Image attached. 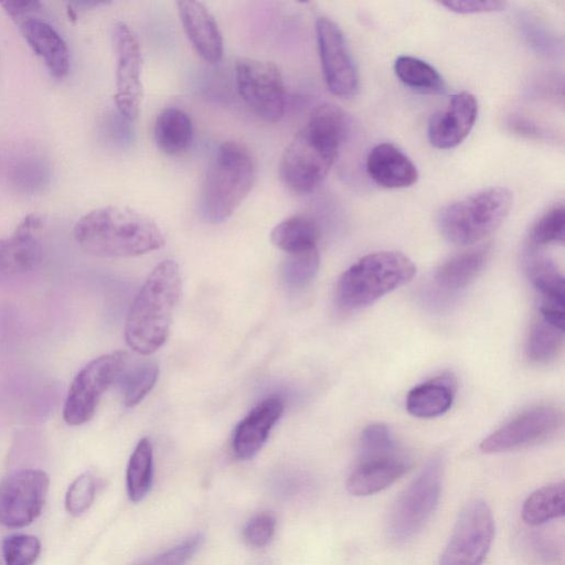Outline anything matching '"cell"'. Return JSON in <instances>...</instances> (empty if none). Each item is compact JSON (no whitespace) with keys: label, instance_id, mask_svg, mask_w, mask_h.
Listing matches in <instances>:
<instances>
[{"label":"cell","instance_id":"obj_26","mask_svg":"<svg viewBox=\"0 0 565 565\" xmlns=\"http://www.w3.org/2000/svg\"><path fill=\"white\" fill-rule=\"evenodd\" d=\"M319 228L306 214H296L278 223L270 233L271 243L287 254L317 248Z\"/></svg>","mask_w":565,"mask_h":565},{"label":"cell","instance_id":"obj_14","mask_svg":"<svg viewBox=\"0 0 565 565\" xmlns=\"http://www.w3.org/2000/svg\"><path fill=\"white\" fill-rule=\"evenodd\" d=\"M316 34L328 89L340 98H352L359 89V74L342 30L334 21L321 17L316 22Z\"/></svg>","mask_w":565,"mask_h":565},{"label":"cell","instance_id":"obj_34","mask_svg":"<svg viewBox=\"0 0 565 565\" xmlns=\"http://www.w3.org/2000/svg\"><path fill=\"white\" fill-rule=\"evenodd\" d=\"M41 552L38 537L29 534H13L2 541L6 565H33Z\"/></svg>","mask_w":565,"mask_h":565},{"label":"cell","instance_id":"obj_12","mask_svg":"<svg viewBox=\"0 0 565 565\" xmlns=\"http://www.w3.org/2000/svg\"><path fill=\"white\" fill-rule=\"evenodd\" d=\"M50 479L40 469H22L0 480V524L23 527L41 513Z\"/></svg>","mask_w":565,"mask_h":565},{"label":"cell","instance_id":"obj_41","mask_svg":"<svg viewBox=\"0 0 565 565\" xmlns=\"http://www.w3.org/2000/svg\"><path fill=\"white\" fill-rule=\"evenodd\" d=\"M0 6L12 18H20L22 15L36 12L41 9L42 4L39 1L15 0V1H1Z\"/></svg>","mask_w":565,"mask_h":565},{"label":"cell","instance_id":"obj_4","mask_svg":"<svg viewBox=\"0 0 565 565\" xmlns=\"http://www.w3.org/2000/svg\"><path fill=\"white\" fill-rule=\"evenodd\" d=\"M254 159L246 147L225 141L215 150L204 178L201 211L210 223L226 221L250 192L255 181Z\"/></svg>","mask_w":565,"mask_h":565},{"label":"cell","instance_id":"obj_2","mask_svg":"<svg viewBox=\"0 0 565 565\" xmlns=\"http://www.w3.org/2000/svg\"><path fill=\"white\" fill-rule=\"evenodd\" d=\"M73 237L86 253L103 258L132 257L160 249L166 242L148 215L119 205L89 211L74 225Z\"/></svg>","mask_w":565,"mask_h":565},{"label":"cell","instance_id":"obj_1","mask_svg":"<svg viewBox=\"0 0 565 565\" xmlns=\"http://www.w3.org/2000/svg\"><path fill=\"white\" fill-rule=\"evenodd\" d=\"M348 132V116L340 107L316 106L281 154L279 175L284 184L298 194L318 188L335 162Z\"/></svg>","mask_w":565,"mask_h":565},{"label":"cell","instance_id":"obj_20","mask_svg":"<svg viewBox=\"0 0 565 565\" xmlns=\"http://www.w3.org/2000/svg\"><path fill=\"white\" fill-rule=\"evenodd\" d=\"M284 401L269 396L259 402L235 427L233 451L239 459L254 457L266 443L271 428L284 412Z\"/></svg>","mask_w":565,"mask_h":565},{"label":"cell","instance_id":"obj_31","mask_svg":"<svg viewBox=\"0 0 565 565\" xmlns=\"http://www.w3.org/2000/svg\"><path fill=\"white\" fill-rule=\"evenodd\" d=\"M394 71L406 86L423 93H439L444 89V79L438 71L427 62L409 56H398Z\"/></svg>","mask_w":565,"mask_h":565},{"label":"cell","instance_id":"obj_9","mask_svg":"<svg viewBox=\"0 0 565 565\" xmlns=\"http://www.w3.org/2000/svg\"><path fill=\"white\" fill-rule=\"evenodd\" d=\"M235 82L241 98L258 118L267 122L282 118L286 88L275 63L242 57L235 64Z\"/></svg>","mask_w":565,"mask_h":565},{"label":"cell","instance_id":"obj_16","mask_svg":"<svg viewBox=\"0 0 565 565\" xmlns=\"http://www.w3.org/2000/svg\"><path fill=\"white\" fill-rule=\"evenodd\" d=\"M489 255L490 246L481 245L450 257L436 269L433 284L423 294L424 301L437 309L450 305L482 270Z\"/></svg>","mask_w":565,"mask_h":565},{"label":"cell","instance_id":"obj_33","mask_svg":"<svg viewBox=\"0 0 565 565\" xmlns=\"http://www.w3.org/2000/svg\"><path fill=\"white\" fill-rule=\"evenodd\" d=\"M319 268V252L317 248L287 254L281 265V278L290 288L307 286L316 276Z\"/></svg>","mask_w":565,"mask_h":565},{"label":"cell","instance_id":"obj_29","mask_svg":"<svg viewBox=\"0 0 565 565\" xmlns=\"http://www.w3.org/2000/svg\"><path fill=\"white\" fill-rule=\"evenodd\" d=\"M158 375L159 367L152 360L139 361L128 366L126 363L117 379L125 405L134 407L139 404L154 386Z\"/></svg>","mask_w":565,"mask_h":565},{"label":"cell","instance_id":"obj_7","mask_svg":"<svg viewBox=\"0 0 565 565\" xmlns=\"http://www.w3.org/2000/svg\"><path fill=\"white\" fill-rule=\"evenodd\" d=\"M443 475V456L435 455L398 495L386 521V533L391 541L405 543L424 527L438 504Z\"/></svg>","mask_w":565,"mask_h":565},{"label":"cell","instance_id":"obj_22","mask_svg":"<svg viewBox=\"0 0 565 565\" xmlns=\"http://www.w3.org/2000/svg\"><path fill=\"white\" fill-rule=\"evenodd\" d=\"M20 31L33 52L43 60L53 77L63 78L68 74L71 65L68 47L52 25L36 18H28L21 22Z\"/></svg>","mask_w":565,"mask_h":565},{"label":"cell","instance_id":"obj_15","mask_svg":"<svg viewBox=\"0 0 565 565\" xmlns=\"http://www.w3.org/2000/svg\"><path fill=\"white\" fill-rule=\"evenodd\" d=\"M411 465L409 457L397 444L386 448L359 449L347 479V490L355 497L377 493L399 479Z\"/></svg>","mask_w":565,"mask_h":565},{"label":"cell","instance_id":"obj_40","mask_svg":"<svg viewBox=\"0 0 565 565\" xmlns=\"http://www.w3.org/2000/svg\"><path fill=\"white\" fill-rule=\"evenodd\" d=\"M507 125L512 132L523 137L534 139L550 138L548 132L542 126L522 116H511L508 119Z\"/></svg>","mask_w":565,"mask_h":565},{"label":"cell","instance_id":"obj_38","mask_svg":"<svg viewBox=\"0 0 565 565\" xmlns=\"http://www.w3.org/2000/svg\"><path fill=\"white\" fill-rule=\"evenodd\" d=\"M312 488L311 479L301 473H287L274 482V491L284 499H298L307 495Z\"/></svg>","mask_w":565,"mask_h":565},{"label":"cell","instance_id":"obj_13","mask_svg":"<svg viewBox=\"0 0 565 565\" xmlns=\"http://www.w3.org/2000/svg\"><path fill=\"white\" fill-rule=\"evenodd\" d=\"M563 415L551 405L531 407L507 422L480 444L484 454H497L534 446L561 429Z\"/></svg>","mask_w":565,"mask_h":565},{"label":"cell","instance_id":"obj_27","mask_svg":"<svg viewBox=\"0 0 565 565\" xmlns=\"http://www.w3.org/2000/svg\"><path fill=\"white\" fill-rule=\"evenodd\" d=\"M564 327L540 317L532 323L526 342L525 356L535 365H547L562 352Z\"/></svg>","mask_w":565,"mask_h":565},{"label":"cell","instance_id":"obj_30","mask_svg":"<svg viewBox=\"0 0 565 565\" xmlns=\"http://www.w3.org/2000/svg\"><path fill=\"white\" fill-rule=\"evenodd\" d=\"M152 445L149 438L145 437L138 441L127 466L126 484L131 501L138 502L147 495L152 483Z\"/></svg>","mask_w":565,"mask_h":565},{"label":"cell","instance_id":"obj_37","mask_svg":"<svg viewBox=\"0 0 565 565\" xmlns=\"http://www.w3.org/2000/svg\"><path fill=\"white\" fill-rule=\"evenodd\" d=\"M275 527L276 519L274 515L262 512L246 523L243 530V537L248 545L263 547L271 540Z\"/></svg>","mask_w":565,"mask_h":565},{"label":"cell","instance_id":"obj_5","mask_svg":"<svg viewBox=\"0 0 565 565\" xmlns=\"http://www.w3.org/2000/svg\"><path fill=\"white\" fill-rule=\"evenodd\" d=\"M415 273V264L403 253L382 250L365 255L340 276L335 303L343 311L363 309L407 284Z\"/></svg>","mask_w":565,"mask_h":565},{"label":"cell","instance_id":"obj_32","mask_svg":"<svg viewBox=\"0 0 565 565\" xmlns=\"http://www.w3.org/2000/svg\"><path fill=\"white\" fill-rule=\"evenodd\" d=\"M565 237V210L556 203L545 211L532 225L527 247L542 249L551 244H563Z\"/></svg>","mask_w":565,"mask_h":565},{"label":"cell","instance_id":"obj_18","mask_svg":"<svg viewBox=\"0 0 565 565\" xmlns=\"http://www.w3.org/2000/svg\"><path fill=\"white\" fill-rule=\"evenodd\" d=\"M41 227L42 218L29 214L10 237L0 239V274H22L41 264L43 247L36 236Z\"/></svg>","mask_w":565,"mask_h":565},{"label":"cell","instance_id":"obj_25","mask_svg":"<svg viewBox=\"0 0 565 565\" xmlns=\"http://www.w3.org/2000/svg\"><path fill=\"white\" fill-rule=\"evenodd\" d=\"M153 137L157 147L163 153L182 154L189 149L193 138L191 117L178 107L162 109L154 121Z\"/></svg>","mask_w":565,"mask_h":565},{"label":"cell","instance_id":"obj_23","mask_svg":"<svg viewBox=\"0 0 565 565\" xmlns=\"http://www.w3.org/2000/svg\"><path fill=\"white\" fill-rule=\"evenodd\" d=\"M524 269L532 286L541 296V303L565 305L564 275L556 263L542 249L527 247L524 250Z\"/></svg>","mask_w":565,"mask_h":565},{"label":"cell","instance_id":"obj_36","mask_svg":"<svg viewBox=\"0 0 565 565\" xmlns=\"http://www.w3.org/2000/svg\"><path fill=\"white\" fill-rule=\"evenodd\" d=\"M202 541L203 536L201 534H194L173 547L138 565H185L195 554Z\"/></svg>","mask_w":565,"mask_h":565},{"label":"cell","instance_id":"obj_10","mask_svg":"<svg viewBox=\"0 0 565 565\" xmlns=\"http://www.w3.org/2000/svg\"><path fill=\"white\" fill-rule=\"evenodd\" d=\"M494 537L491 509L480 499L459 512L439 565H482Z\"/></svg>","mask_w":565,"mask_h":565},{"label":"cell","instance_id":"obj_11","mask_svg":"<svg viewBox=\"0 0 565 565\" xmlns=\"http://www.w3.org/2000/svg\"><path fill=\"white\" fill-rule=\"evenodd\" d=\"M113 43L116 57L115 105L124 118L135 120L143 99L141 46L134 31L124 22L114 25Z\"/></svg>","mask_w":565,"mask_h":565},{"label":"cell","instance_id":"obj_3","mask_svg":"<svg viewBox=\"0 0 565 565\" xmlns=\"http://www.w3.org/2000/svg\"><path fill=\"white\" fill-rule=\"evenodd\" d=\"M181 292L179 265L172 259L159 263L149 274L129 308L125 338L141 355H149L167 341Z\"/></svg>","mask_w":565,"mask_h":565},{"label":"cell","instance_id":"obj_19","mask_svg":"<svg viewBox=\"0 0 565 565\" xmlns=\"http://www.w3.org/2000/svg\"><path fill=\"white\" fill-rule=\"evenodd\" d=\"M184 33L195 52L207 63L217 64L223 56V38L217 22L200 1H178Z\"/></svg>","mask_w":565,"mask_h":565},{"label":"cell","instance_id":"obj_17","mask_svg":"<svg viewBox=\"0 0 565 565\" xmlns=\"http://www.w3.org/2000/svg\"><path fill=\"white\" fill-rule=\"evenodd\" d=\"M478 116V102L468 92L455 94L445 108L431 116L427 136L438 149L460 145L471 131Z\"/></svg>","mask_w":565,"mask_h":565},{"label":"cell","instance_id":"obj_24","mask_svg":"<svg viewBox=\"0 0 565 565\" xmlns=\"http://www.w3.org/2000/svg\"><path fill=\"white\" fill-rule=\"evenodd\" d=\"M456 382L452 376L439 375L409 391L406 408L419 418H434L446 413L455 397Z\"/></svg>","mask_w":565,"mask_h":565},{"label":"cell","instance_id":"obj_8","mask_svg":"<svg viewBox=\"0 0 565 565\" xmlns=\"http://www.w3.org/2000/svg\"><path fill=\"white\" fill-rule=\"evenodd\" d=\"M124 351L103 354L81 369L73 379L63 408V418L71 426L87 423L95 414L103 394L117 381L127 363Z\"/></svg>","mask_w":565,"mask_h":565},{"label":"cell","instance_id":"obj_6","mask_svg":"<svg viewBox=\"0 0 565 565\" xmlns=\"http://www.w3.org/2000/svg\"><path fill=\"white\" fill-rule=\"evenodd\" d=\"M512 201L507 188L483 189L444 206L437 216L438 230L452 244L472 245L501 225Z\"/></svg>","mask_w":565,"mask_h":565},{"label":"cell","instance_id":"obj_39","mask_svg":"<svg viewBox=\"0 0 565 565\" xmlns=\"http://www.w3.org/2000/svg\"><path fill=\"white\" fill-rule=\"evenodd\" d=\"M439 4L452 12L469 14L501 11L507 3L493 0H449L443 1Z\"/></svg>","mask_w":565,"mask_h":565},{"label":"cell","instance_id":"obj_35","mask_svg":"<svg viewBox=\"0 0 565 565\" xmlns=\"http://www.w3.org/2000/svg\"><path fill=\"white\" fill-rule=\"evenodd\" d=\"M96 478L86 471L78 476L68 487L65 495V508L74 516L83 514L93 503L96 494Z\"/></svg>","mask_w":565,"mask_h":565},{"label":"cell","instance_id":"obj_21","mask_svg":"<svg viewBox=\"0 0 565 565\" xmlns=\"http://www.w3.org/2000/svg\"><path fill=\"white\" fill-rule=\"evenodd\" d=\"M366 171L379 185L402 189L416 183L418 171L413 161L396 146L383 142L371 149L366 157Z\"/></svg>","mask_w":565,"mask_h":565},{"label":"cell","instance_id":"obj_28","mask_svg":"<svg viewBox=\"0 0 565 565\" xmlns=\"http://www.w3.org/2000/svg\"><path fill=\"white\" fill-rule=\"evenodd\" d=\"M565 486L554 482L532 492L522 505V519L530 525H540L564 515Z\"/></svg>","mask_w":565,"mask_h":565}]
</instances>
